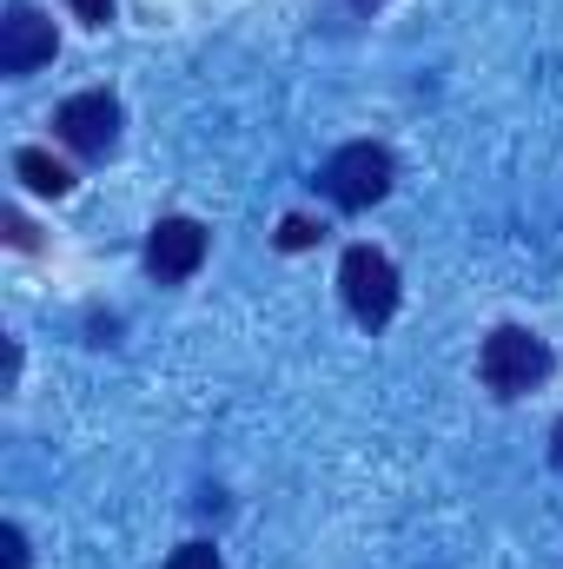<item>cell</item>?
<instances>
[{
    "label": "cell",
    "instance_id": "6da1fadb",
    "mask_svg": "<svg viewBox=\"0 0 563 569\" xmlns=\"http://www.w3.org/2000/svg\"><path fill=\"white\" fill-rule=\"evenodd\" d=\"M551 371H557L551 345H544L537 331H524V325H497V331L484 338V351H477V378H484L491 398H524V391H537Z\"/></svg>",
    "mask_w": 563,
    "mask_h": 569
},
{
    "label": "cell",
    "instance_id": "7a4b0ae2",
    "mask_svg": "<svg viewBox=\"0 0 563 569\" xmlns=\"http://www.w3.org/2000/svg\"><path fill=\"white\" fill-rule=\"evenodd\" d=\"M392 179H398V159H392V146H378V140L338 146V152L318 166V192H325L338 212H365V206H378V199L392 192Z\"/></svg>",
    "mask_w": 563,
    "mask_h": 569
},
{
    "label": "cell",
    "instance_id": "3957f363",
    "mask_svg": "<svg viewBox=\"0 0 563 569\" xmlns=\"http://www.w3.org/2000/svg\"><path fill=\"white\" fill-rule=\"evenodd\" d=\"M338 291H345V305L365 331H385L398 318V266L378 246H352L338 259Z\"/></svg>",
    "mask_w": 563,
    "mask_h": 569
},
{
    "label": "cell",
    "instance_id": "277c9868",
    "mask_svg": "<svg viewBox=\"0 0 563 569\" xmlns=\"http://www.w3.org/2000/svg\"><path fill=\"white\" fill-rule=\"evenodd\" d=\"M53 53H60L53 20H47L33 0H13L7 20H0V73H7V80H27V73H40Z\"/></svg>",
    "mask_w": 563,
    "mask_h": 569
},
{
    "label": "cell",
    "instance_id": "5b68a950",
    "mask_svg": "<svg viewBox=\"0 0 563 569\" xmlns=\"http://www.w3.org/2000/svg\"><path fill=\"white\" fill-rule=\"evenodd\" d=\"M53 133L73 146L80 159H107L113 146H120V100L113 93H73V100H60V113H53Z\"/></svg>",
    "mask_w": 563,
    "mask_h": 569
},
{
    "label": "cell",
    "instance_id": "8992f818",
    "mask_svg": "<svg viewBox=\"0 0 563 569\" xmlns=\"http://www.w3.org/2000/svg\"><path fill=\"white\" fill-rule=\"evenodd\" d=\"M206 226L199 219H186V212H166L152 232H146V272L159 284H186L199 266H206Z\"/></svg>",
    "mask_w": 563,
    "mask_h": 569
},
{
    "label": "cell",
    "instance_id": "52a82bcc",
    "mask_svg": "<svg viewBox=\"0 0 563 569\" xmlns=\"http://www.w3.org/2000/svg\"><path fill=\"white\" fill-rule=\"evenodd\" d=\"M13 172H20L33 192H53V199H60V192H73V172H67L53 152H40V146H20V152H13Z\"/></svg>",
    "mask_w": 563,
    "mask_h": 569
},
{
    "label": "cell",
    "instance_id": "ba28073f",
    "mask_svg": "<svg viewBox=\"0 0 563 569\" xmlns=\"http://www.w3.org/2000/svg\"><path fill=\"white\" fill-rule=\"evenodd\" d=\"M166 569H226V563H219L213 543H179V550L166 557Z\"/></svg>",
    "mask_w": 563,
    "mask_h": 569
},
{
    "label": "cell",
    "instance_id": "9c48e42d",
    "mask_svg": "<svg viewBox=\"0 0 563 569\" xmlns=\"http://www.w3.org/2000/svg\"><path fill=\"white\" fill-rule=\"evenodd\" d=\"M67 7H73L80 27H107V20H113V0H67Z\"/></svg>",
    "mask_w": 563,
    "mask_h": 569
},
{
    "label": "cell",
    "instance_id": "30bf717a",
    "mask_svg": "<svg viewBox=\"0 0 563 569\" xmlns=\"http://www.w3.org/2000/svg\"><path fill=\"white\" fill-rule=\"evenodd\" d=\"M312 239H318V226H312V219H285V232H279V246H285V252H305Z\"/></svg>",
    "mask_w": 563,
    "mask_h": 569
},
{
    "label": "cell",
    "instance_id": "8fae6325",
    "mask_svg": "<svg viewBox=\"0 0 563 569\" xmlns=\"http://www.w3.org/2000/svg\"><path fill=\"white\" fill-rule=\"evenodd\" d=\"M0 543H7V569H27V537H20V523H7Z\"/></svg>",
    "mask_w": 563,
    "mask_h": 569
},
{
    "label": "cell",
    "instance_id": "7c38bea8",
    "mask_svg": "<svg viewBox=\"0 0 563 569\" xmlns=\"http://www.w3.org/2000/svg\"><path fill=\"white\" fill-rule=\"evenodd\" d=\"M7 239H13V246H20V252H33V226H27V219H20V212H7Z\"/></svg>",
    "mask_w": 563,
    "mask_h": 569
},
{
    "label": "cell",
    "instance_id": "4fadbf2b",
    "mask_svg": "<svg viewBox=\"0 0 563 569\" xmlns=\"http://www.w3.org/2000/svg\"><path fill=\"white\" fill-rule=\"evenodd\" d=\"M352 7H358V13H372V7H385V0H352Z\"/></svg>",
    "mask_w": 563,
    "mask_h": 569
},
{
    "label": "cell",
    "instance_id": "5bb4252c",
    "mask_svg": "<svg viewBox=\"0 0 563 569\" xmlns=\"http://www.w3.org/2000/svg\"><path fill=\"white\" fill-rule=\"evenodd\" d=\"M557 463H563V425H557Z\"/></svg>",
    "mask_w": 563,
    "mask_h": 569
}]
</instances>
